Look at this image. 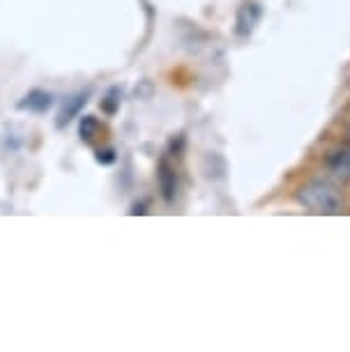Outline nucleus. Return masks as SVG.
<instances>
[{"mask_svg":"<svg viewBox=\"0 0 350 352\" xmlns=\"http://www.w3.org/2000/svg\"><path fill=\"white\" fill-rule=\"evenodd\" d=\"M297 203L316 214H339L343 212V196L327 182H309L297 189Z\"/></svg>","mask_w":350,"mask_h":352,"instance_id":"nucleus-1","label":"nucleus"},{"mask_svg":"<svg viewBox=\"0 0 350 352\" xmlns=\"http://www.w3.org/2000/svg\"><path fill=\"white\" fill-rule=\"evenodd\" d=\"M263 19V8L256 0H244L235 14V32L240 37H249Z\"/></svg>","mask_w":350,"mask_h":352,"instance_id":"nucleus-2","label":"nucleus"},{"mask_svg":"<svg viewBox=\"0 0 350 352\" xmlns=\"http://www.w3.org/2000/svg\"><path fill=\"white\" fill-rule=\"evenodd\" d=\"M157 184H160L164 201L173 203L175 194H177V175H175V168L166 162V159H162L160 166H157Z\"/></svg>","mask_w":350,"mask_h":352,"instance_id":"nucleus-3","label":"nucleus"},{"mask_svg":"<svg viewBox=\"0 0 350 352\" xmlns=\"http://www.w3.org/2000/svg\"><path fill=\"white\" fill-rule=\"evenodd\" d=\"M88 97H90V92L85 90V92H76V95H72V97L65 99V104L61 106V113H58L56 127H58V129L67 127V124H69L72 120H74L78 113L83 111V106L88 104Z\"/></svg>","mask_w":350,"mask_h":352,"instance_id":"nucleus-4","label":"nucleus"},{"mask_svg":"<svg viewBox=\"0 0 350 352\" xmlns=\"http://www.w3.org/2000/svg\"><path fill=\"white\" fill-rule=\"evenodd\" d=\"M54 106V95L46 90H30L21 102L17 104L19 111H30V113H46Z\"/></svg>","mask_w":350,"mask_h":352,"instance_id":"nucleus-5","label":"nucleus"},{"mask_svg":"<svg viewBox=\"0 0 350 352\" xmlns=\"http://www.w3.org/2000/svg\"><path fill=\"white\" fill-rule=\"evenodd\" d=\"M327 168L334 177L343 182H350V145L348 148L336 150L332 157L327 159Z\"/></svg>","mask_w":350,"mask_h":352,"instance_id":"nucleus-6","label":"nucleus"},{"mask_svg":"<svg viewBox=\"0 0 350 352\" xmlns=\"http://www.w3.org/2000/svg\"><path fill=\"white\" fill-rule=\"evenodd\" d=\"M102 131V124L95 116H83L81 118V124H78V136H81V141L90 143L95 141V136Z\"/></svg>","mask_w":350,"mask_h":352,"instance_id":"nucleus-7","label":"nucleus"},{"mask_svg":"<svg viewBox=\"0 0 350 352\" xmlns=\"http://www.w3.org/2000/svg\"><path fill=\"white\" fill-rule=\"evenodd\" d=\"M120 90L118 88H111L109 90V95H107V99L102 102V109L107 111V113H116V109H118V104H120Z\"/></svg>","mask_w":350,"mask_h":352,"instance_id":"nucleus-8","label":"nucleus"},{"mask_svg":"<svg viewBox=\"0 0 350 352\" xmlns=\"http://www.w3.org/2000/svg\"><path fill=\"white\" fill-rule=\"evenodd\" d=\"M113 162H116V150H113V148L97 150V164H102V166H111Z\"/></svg>","mask_w":350,"mask_h":352,"instance_id":"nucleus-9","label":"nucleus"},{"mask_svg":"<svg viewBox=\"0 0 350 352\" xmlns=\"http://www.w3.org/2000/svg\"><path fill=\"white\" fill-rule=\"evenodd\" d=\"M131 214H145L143 205H134V210H131Z\"/></svg>","mask_w":350,"mask_h":352,"instance_id":"nucleus-10","label":"nucleus"},{"mask_svg":"<svg viewBox=\"0 0 350 352\" xmlns=\"http://www.w3.org/2000/svg\"><path fill=\"white\" fill-rule=\"evenodd\" d=\"M348 138H350V127H348Z\"/></svg>","mask_w":350,"mask_h":352,"instance_id":"nucleus-11","label":"nucleus"}]
</instances>
